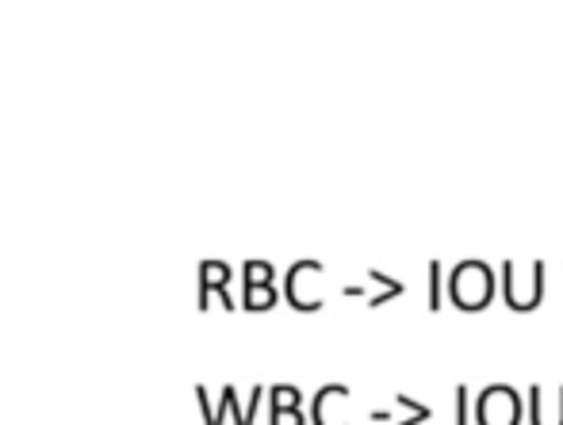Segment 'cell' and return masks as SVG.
Here are the masks:
<instances>
[{
  "label": "cell",
  "mask_w": 563,
  "mask_h": 425,
  "mask_svg": "<svg viewBox=\"0 0 563 425\" xmlns=\"http://www.w3.org/2000/svg\"><path fill=\"white\" fill-rule=\"evenodd\" d=\"M495 288H498L495 272L483 261H460L449 277V295L460 311H483L495 299Z\"/></svg>",
  "instance_id": "obj_1"
},
{
  "label": "cell",
  "mask_w": 563,
  "mask_h": 425,
  "mask_svg": "<svg viewBox=\"0 0 563 425\" xmlns=\"http://www.w3.org/2000/svg\"><path fill=\"white\" fill-rule=\"evenodd\" d=\"M521 418H526V403L506 383H495L475 399V425H521Z\"/></svg>",
  "instance_id": "obj_2"
},
{
  "label": "cell",
  "mask_w": 563,
  "mask_h": 425,
  "mask_svg": "<svg viewBox=\"0 0 563 425\" xmlns=\"http://www.w3.org/2000/svg\"><path fill=\"white\" fill-rule=\"evenodd\" d=\"M503 295L514 311H533L544 295V265H503Z\"/></svg>",
  "instance_id": "obj_3"
},
{
  "label": "cell",
  "mask_w": 563,
  "mask_h": 425,
  "mask_svg": "<svg viewBox=\"0 0 563 425\" xmlns=\"http://www.w3.org/2000/svg\"><path fill=\"white\" fill-rule=\"evenodd\" d=\"M529 422L533 425H563V388L560 391H529Z\"/></svg>",
  "instance_id": "obj_4"
},
{
  "label": "cell",
  "mask_w": 563,
  "mask_h": 425,
  "mask_svg": "<svg viewBox=\"0 0 563 425\" xmlns=\"http://www.w3.org/2000/svg\"><path fill=\"white\" fill-rule=\"evenodd\" d=\"M338 403H345V391L341 388H330V391H322L319 395V406H314V418H319V425H345L334 414V406Z\"/></svg>",
  "instance_id": "obj_5"
},
{
  "label": "cell",
  "mask_w": 563,
  "mask_h": 425,
  "mask_svg": "<svg viewBox=\"0 0 563 425\" xmlns=\"http://www.w3.org/2000/svg\"><path fill=\"white\" fill-rule=\"evenodd\" d=\"M250 306H257V311H265V306H273V288H268V283H250Z\"/></svg>",
  "instance_id": "obj_6"
},
{
  "label": "cell",
  "mask_w": 563,
  "mask_h": 425,
  "mask_svg": "<svg viewBox=\"0 0 563 425\" xmlns=\"http://www.w3.org/2000/svg\"><path fill=\"white\" fill-rule=\"evenodd\" d=\"M273 425H303V414H299V406H276Z\"/></svg>",
  "instance_id": "obj_7"
},
{
  "label": "cell",
  "mask_w": 563,
  "mask_h": 425,
  "mask_svg": "<svg viewBox=\"0 0 563 425\" xmlns=\"http://www.w3.org/2000/svg\"><path fill=\"white\" fill-rule=\"evenodd\" d=\"M433 306H441V265H433Z\"/></svg>",
  "instance_id": "obj_8"
},
{
  "label": "cell",
  "mask_w": 563,
  "mask_h": 425,
  "mask_svg": "<svg viewBox=\"0 0 563 425\" xmlns=\"http://www.w3.org/2000/svg\"><path fill=\"white\" fill-rule=\"evenodd\" d=\"M460 425H467V391L460 388Z\"/></svg>",
  "instance_id": "obj_9"
}]
</instances>
